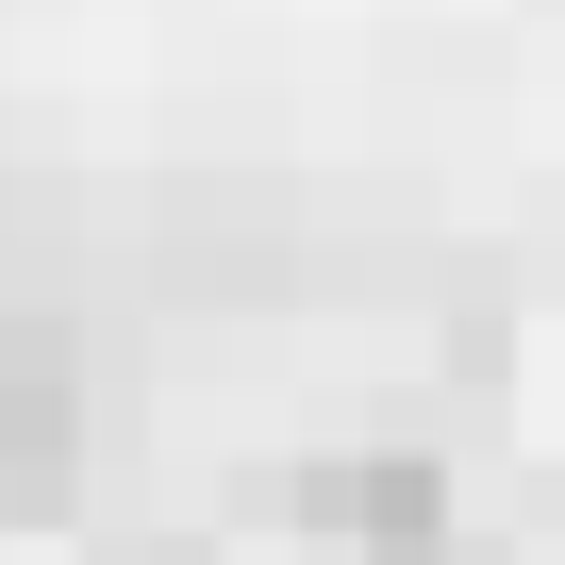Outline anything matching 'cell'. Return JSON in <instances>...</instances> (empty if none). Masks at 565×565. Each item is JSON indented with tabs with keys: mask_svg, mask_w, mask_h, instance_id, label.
<instances>
[{
	"mask_svg": "<svg viewBox=\"0 0 565 565\" xmlns=\"http://www.w3.org/2000/svg\"><path fill=\"white\" fill-rule=\"evenodd\" d=\"M84 466V383L51 317H0V515H51Z\"/></svg>",
	"mask_w": 565,
	"mask_h": 565,
	"instance_id": "obj_1",
	"label": "cell"
},
{
	"mask_svg": "<svg viewBox=\"0 0 565 565\" xmlns=\"http://www.w3.org/2000/svg\"><path fill=\"white\" fill-rule=\"evenodd\" d=\"M300 515H317V532H350L366 565H449V466H416V449L317 466V482H300Z\"/></svg>",
	"mask_w": 565,
	"mask_h": 565,
	"instance_id": "obj_2",
	"label": "cell"
}]
</instances>
